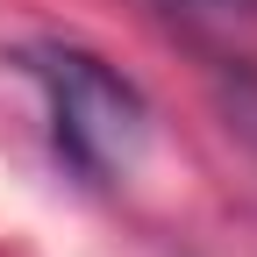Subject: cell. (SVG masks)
<instances>
[{
    "mask_svg": "<svg viewBox=\"0 0 257 257\" xmlns=\"http://www.w3.org/2000/svg\"><path fill=\"white\" fill-rule=\"evenodd\" d=\"M22 72L36 79L50 143L79 179H121L136 165V150L150 136V107L107 57H93L79 43H29Z\"/></svg>",
    "mask_w": 257,
    "mask_h": 257,
    "instance_id": "cell-1",
    "label": "cell"
},
{
    "mask_svg": "<svg viewBox=\"0 0 257 257\" xmlns=\"http://www.w3.org/2000/svg\"><path fill=\"white\" fill-rule=\"evenodd\" d=\"M165 8H200V15H257V0H165Z\"/></svg>",
    "mask_w": 257,
    "mask_h": 257,
    "instance_id": "cell-2",
    "label": "cell"
}]
</instances>
